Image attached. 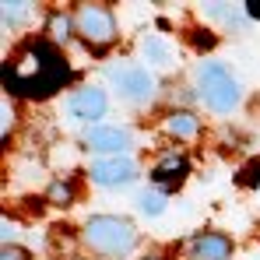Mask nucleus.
<instances>
[{"label":"nucleus","mask_w":260,"mask_h":260,"mask_svg":"<svg viewBox=\"0 0 260 260\" xmlns=\"http://www.w3.org/2000/svg\"><path fill=\"white\" fill-rule=\"evenodd\" d=\"M4 81L11 91L28 95V99H46L67 81V63L49 43H28L7 67Z\"/></svg>","instance_id":"1"},{"label":"nucleus","mask_w":260,"mask_h":260,"mask_svg":"<svg viewBox=\"0 0 260 260\" xmlns=\"http://www.w3.org/2000/svg\"><path fill=\"white\" fill-rule=\"evenodd\" d=\"M85 246L91 253H102V257H127L137 243V232L127 218L116 215H95L81 232Z\"/></svg>","instance_id":"2"},{"label":"nucleus","mask_w":260,"mask_h":260,"mask_svg":"<svg viewBox=\"0 0 260 260\" xmlns=\"http://www.w3.org/2000/svg\"><path fill=\"white\" fill-rule=\"evenodd\" d=\"M197 85H201L204 102H208L215 113H229V109H236V102H239V85H236V78H232L221 63H201V71H197Z\"/></svg>","instance_id":"3"},{"label":"nucleus","mask_w":260,"mask_h":260,"mask_svg":"<svg viewBox=\"0 0 260 260\" xmlns=\"http://www.w3.org/2000/svg\"><path fill=\"white\" fill-rule=\"evenodd\" d=\"M78 32L85 36L88 46L102 49L116 39V21H113V11L102 7V4H85L78 11Z\"/></svg>","instance_id":"4"},{"label":"nucleus","mask_w":260,"mask_h":260,"mask_svg":"<svg viewBox=\"0 0 260 260\" xmlns=\"http://www.w3.org/2000/svg\"><path fill=\"white\" fill-rule=\"evenodd\" d=\"M106 78L120 88V95L130 99V102H144V99H151V91H155V78H151L144 67H137V63L109 67V71H106Z\"/></svg>","instance_id":"5"},{"label":"nucleus","mask_w":260,"mask_h":260,"mask_svg":"<svg viewBox=\"0 0 260 260\" xmlns=\"http://www.w3.org/2000/svg\"><path fill=\"white\" fill-rule=\"evenodd\" d=\"M91 179L99 186H120V183H130L134 179V162L127 155H113V158H102L91 166Z\"/></svg>","instance_id":"6"},{"label":"nucleus","mask_w":260,"mask_h":260,"mask_svg":"<svg viewBox=\"0 0 260 260\" xmlns=\"http://www.w3.org/2000/svg\"><path fill=\"white\" fill-rule=\"evenodd\" d=\"M85 141H88V148L106 151L113 158V155H123L130 148V130L127 127H91Z\"/></svg>","instance_id":"7"},{"label":"nucleus","mask_w":260,"mask_h":260,"mask_svg":"<svg viewBox=\"0 0 260 260\" xmlns=\"http://www.w3.org/2000/svg\"><path fill=\"white\" fill-rule=\"evenodd\" d=\"M67 113H71L74 120H99V116L106 113V95H102L99 88H81V91L71 95Z\"/></svg>","instance_id":"8"},{"label":"nucleus","mask_w":260,"mask_h":260,"mask_svg":"<svg viewBox=\"0 0 260 260\" xmlns=\"http://www.w3.org/2000/svg\"><path fill=\"white\" fill-rule=\"evenodd\" d=\"M183 176H186V155H179V151L162 155L158 166L151 169V179H155L158 186H166V190H176V186L183 183Z\"/></svg>","instance_id":"9"},{"label":"nucleus","mask_w":260,"mask_h":260,"mask_svg":"<svg viewBox=\"0 0 260 260\" xmlns=\"http://www.w3.org/2000/svg\"><path fill=\"white\" fill-rule=\"evenodd\" d=\"M190 253H193V260H229L232 243L225 236H218V232H204V236H197L190 243Z\"/></svg>","instance_id":"10"},{"label":"nucleus","mask_w":260,"mask_h":260,"mask_svg":"<svg viewBox=\"0 0 260 260\" xmlns=\"http://www.w3.org/2000/svg\"><path fill=\"white\" fill-rule=\"evenodd\" d=\"M166 130H169L173 137H183V141H186V137L197 134V116H193V113H173V116L166 120Z\"/></svg>","instance_id":"11"},{"label":"nucleus","mask_w":260,"mask_h":260,"mask_svg":"<svg viewBox=\"0 0 260 260\" xmlns=\"http://www.w3.org/2000/svg\"><path fill=\"white\" fill-rule=\"evenodd\" d=\"M141 49H144V56H148V60H151V63H169V46L162 43V39H158V36H148V39H144V46H141Z\"/></svg>","instance_id":"12"},{"label":"nucleus","mask_w":260,"mask_h":260,"mask_svg":"<svg viewBox=\"0 0 260 260\" xmlns=\"http://www.w3.org/2000/svg\"><path fill=\"white\" fill-rule=\"evenodd\" d=\"M28 7H32V4H21V0L4 4V25H21V21L28 18Z\"/></svg>","instance_id":"13"},{"label":"nucleus","mask_w":260,"mask_h":260,"mask_svg":"<svg viewBox=\"0 0 260 260\" xmlns=\"http://www.w3.org/2000/svg\"><path fill=\"white\" fill-rule=\"evenodd\" d=\"M137 204H141V211H144V215H162V208H166L162 193H155V190H144V193L137 197Z\"/></svg>","instance_id":"14"},{"label":"nucleus","mask_w":260,"mask_h":260,"mask_svg":"<svg viewBox=\"0 0 260 260\" xmlns=\"http://www.w3.org/2000/svg\"><path fill=\"white\" fill-rule=\"evenodd\" d=\"M67 32H71V18L67 14H53L49 18V36L53 39H67Z\"/></svg>","instance_id":"15"},{"label":"nucleus","mask_w":260,"mask_h":260,"mask_svg":"<svg viewBox=\"0 0 260 260\" xmlns=\"http://www.w3.org/2000/svg\"><path fill=\"white\" fill-rule=\"evenodd\" d=\"M49 201H53V204H67V201H71V186H67V183H53V186H49Z\"/></svg>","instance_id":"16"},{"label":"nucleus","mask_w":260,"mask_h":260,"mask_svg":"<svg viewBox=\"0 0 260 260\" xmlns=\"http://www.w3.org/2000/svg\"><path fill=\"white\" fill-rule=\"evenodd\" d=\"M0 120H4V123H0V134H4V141H7V130L14 127V109H11L7 102L0 106Z\"/></svg>","instance_id":"17"},{"label":"nucleus","mask_w":260,"mask_h":260,"mask_svg":"<svg viewBox=\"0 0 260 260\" xmlns=\"http://www.w3.org/2000/svg\"><path fill=\"white\" fill-rule=\"evenodd\" d=\"M0 260H28V253H25L21 246H4V250H0Z\"/></svg>","instance_id":"18"},{"label":"nucleus","mask_w":260,"mask_h":260,"mask_svg":"<svg viewBox=\"0 0 260 260\" xmlns=\"http://www.w3.org/2000/svg\"><path fill=\"white\" fill-rule=\"evenodd\" d=\"M243 7H246L250 18H260V4H257V0H250V4H243Z\"/></svg>","instance_id":"19"},{"label":"nucleus","mask_w":260,"mask_h":260,"mask_svg":"<svg viewBox=\"0 0 260 260\" xmlns=\"http://www.w3.org/2000/svg\"><path fill=\"white\" fill-rule=\"evenodd\" d=\"M144 260H158V257H144Z\"/></svg>","instance_id":"20"},{"label":"nucleus","mask_w":260,"mask_h":260,"mask_svg":"<svg viewBox=\"0 0 260 260\" xmlns=\"http://www.w3.org/2000/svg\"><path fill=\"white\" fill-rule=\"evenodd\" d=\"M257 183H260V179H257Z\"/></svg>","instance_id":"21"}]
</instances>
